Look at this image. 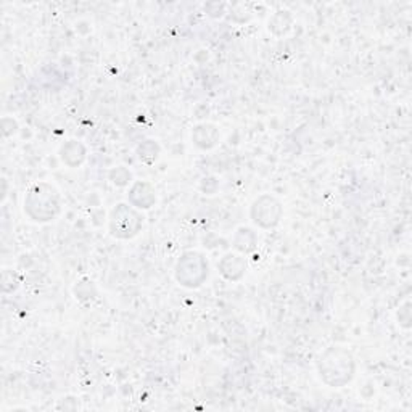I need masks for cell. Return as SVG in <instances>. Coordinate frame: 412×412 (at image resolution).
I'll list each match as a JSON object with an SVG mask.
<instances>
[{"instance_id":"cell-1","label":"cell","mask_w":412,"mask_h":412,"mask_svg":"<svg viewBox=\"0 0 412 412\" xmlns=\"http://www.w3.org/2000/svg\"><path fill=\"white\" fill-rule=\"evenodd\" d=\"M317 369L324 384L340 388L351 382L355 375V359L345 348L332 346L321 356Z\"/></svg>"},{"instance_id":"cell-2","label":"cell","mask_w":412,"mask_h":412,"mask_svg":"<svg viewBox=\"0 0 412 412\" xmlns=\"http://www.w3.org/2000/svg\"><path fill=\"white\" fill-rule=\"evenodd\" d=\"M62 200L58 190L47 182H39L24 197V213L36 223H48L60 214Z\"/></svg>"},{"instance_id":"cell-3","label":"cell","mask_w":412,"mask_h":412,"mask_svg":"<svg viewBox=\"0 0 412 412\" xmlns=\"http://www.w3.org/2000/svg\"><path fill=\"white\" fill-rule=\"evenodd\" d=\"M208 259L198 252H187L176 264V281L182 287L198 288L208 279Z\"/></svg>"},{"instance_id":"cell-4","label":"cell","mask_w":412,"mask_h":412,"mask_svg":"<svg viewBox=\"0 0 412 412\" xmlns=\"http://www.w3.org/2000/svg\"><path fill=\"white\" fill-rule=\"evenodd\" d=\"M144 218L134 206L120 203L110 214V232L116 238H132L140 232Z\"/></svg>"},{"instance_id":"cell-5","label":"cell","mask_w":412,"mask_h":412,"mask_svg":"<svg viewBox=\"0 0 412 412\" xmlns=\"http://www.w3.org/2000/svg\"><path fill=\"white\" fill-rule=\"evenodd\" d=\"M282 203L271 195H261L254 200L252 211H250L253 223L263 229H271L277 225L282 218Z\"/></svg>"},{"instance_id":"cell-6","label":"cell","mask_w":412,"mask_h":412,"mask_svg":"<svg viewBox=\"0 0 412 412\" xmlns=\"http://www.w3.org/2000/svg\"><path fill=\"white\" fill-rule=\"evenodd\" d=\"M127 198H129V203L131 206H134V208L149 209L156 202V194H155V189L151 187L150 184L135 182L131 187Z\"/></svg>"},{"instance_id":"cell-7","label":"cell","mask_w":412,"mask_h":412,"mask_svg":"<svg viewBox=\"0 0 412 412\" xmlns=\"http://www.w3.org/2000/svg\"><path fill=\"white\" fill-rule=\"evenodd\" d=\"M218 268L227 281L237 282L243 277L245 271H247V261L242 256H237V254H225L221 259Z\"/></svg>"},{"instance_id":"cell-8","label":"cell","mask_w":412,"mask_h":412,"mask_svg":"<svg viewBox=\"0 0 412 412\" xmlns=\"http://www.w3.org/2000/svg\"><path fill=\"white\" fill-rule=\"evenodd\" d=\"M194 144L200 149L208 150L219 142V131L213 124H198L192 132Z\"/></svg>"},{"instance_id":"cell-9","label":"cell","mask_w":412,"mask_h":412,"mask_svg":"<svg viewBox=\"0 0 412 412\" xmlns=\"http://www.w3.org/2000/svg\"><path fill=\"white\" fill-rule=\"evenodd\" d=\"M60 156L63 163L71 166V168H76L86 158V147L77 140H70L62 147Z\"/></svg>"},{"instance_id":"cell-10","label":"cell","mask_w":412,"mask_h":412,"mask_svg":"<svg viewBox=\"0 0 412 412\" xmlns=\"http://www.w3.org/2000/svg\"><path fill=\"white\" fill-rule=\"evenodd\" d=\"M258 237L252 229L240 227L234 237V247L242 253H252L256 248Z\"/></svg>"},{"instance_id":"cell-11","label":"cell","mask_w":412,"mask_h":412,"mask_svg":"<svg viewBox=\"0 0 412 412\" xmlns=\"http://www.w3.org/2000/svg\"><path fill=\"white\" fill-rule=\"evenodd\" d=\"M137 153H139V158L144 161V163L150 165V163H153L156 158H158L160 147L155 140H145L144 144L139 145V149H137Z\"/></svg>"},{"instance_id":"cell-12","label":"cell","mask_w":412,"mask_h":412,"mask_svg":"<svg viewBox=\"0 0 412 412\" xmlns=\"http://www.w3.org/2000/svg\"><path fill=\"white\" fill-rule=\"evenodd\" d=\"M110 178H111V180L113 182H115L116 185H120V187H122V185H127L131 182V173L129 171H127L126 168H116L115 171H111V174H110Z\"/></svg>"}]
</instances>
